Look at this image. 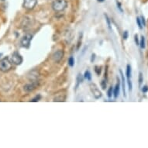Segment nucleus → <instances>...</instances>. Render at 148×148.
Instances as JSON below:
<instances>
[{
	"label": "nucleus",
	"mask_w": 148,
	"mask_h": 148,
	"mask_svg": "<svg viewBox=\"0 0 148 148\" xmlns=\"http://www.w3.org/2000/svg\"><path fill=\"white\" fill-rule=\"evenodd\" d=\"M68 6V2L66 0H56L52 3V9L55 12H62Z\"/></svg>",
	"instance_id": "f257e3e1"
},
{
	"label": "nucleus",
	"mask_w": 148,
	"mask_h": 148,
	"mask_svg": "<svg viewBox=\"0 0 148 148\" xmlns=\"http://www.w3.org/2000/svg\"><path fill=\"white\" fill-rule=\"evenodd\" d=\"M11 68H12V62L10 61V59L7 57L0 60V71L3 72H6Z\"/></svg>",
	"instance_id": "f03ea898"
},
{
	"label": "nucleus",
	"mask_w": 148,
	"mask_h": 148,
	"mask_svg": "<svg viewBox=\"0 0 148 148\" xmlns=\"http://www.w3.org/2000/svg\"><path fill=\"white\" fill-rule=\"evenodd\" d=\"M32 37H33V36H32L31 34H25L24 36H23L21 40H20L21 47H24V48H29V46H30V41H31Z\"/></svg>",
	"instance_id": "7ed1b4c3"
},
{
	"label": "nucleus",
	"mask_w": 148,
	"mask_h": 148,
	"mask_svg": "<svg viewBox=\"0 0 148 148\" xmlns=\"http://www.w3.org/2000/svg\"><path fill=\"white\" fill-rule=\"evenodd\" d=\"M89 87L90 90H91V92H92V93L93 94V95H94L95 99H99V98L102 97V92H101V91L98 88L97 85H95V84H94V83H91L89 85Z\"/></svg>",
	"instance_id": "20e7f679"
},
{
	"label": "nucleus",
	"mask_w": 148,
	"mask_h": 148,
	"mask_svg": "<svg viewBox=\"0 0 148 148\" xmlns=\"http://www.w3.org/2000/svg\"><path fill=\"white\" fill-rule=\"evenodd\" d=\"M11 62L16 65H20L23 62V58L18 52H14L11 56Z\"/></svg>",
	"instance_id": "39448f33"
},
{
	"label": "nucleus",
	"mask_w": 148,
	"mask_h": 148,
	"mask_svg": "<svg viewBox=\"0 0 148 148\" xmlns=\"http://www.w3.org/2000/svg\"><path fill=\"white\" fill-rule=\"evenodd\" d=\"M37 4V0H23V6L27 10H33Z\"/></svg>",
	"instance_id": "423d86ee"
},
{
	"label": "nucleus",
	"mask_w": 148,
	"mask_h": 148,
	"mask_svg": "<svg viewBox=\"0 0 148 148\" xmlns=\"http://www.w3.org/2000/svg\"><path fill=\"white\" fill-rule=\"evenodd\" d=\"M36 86H38V82L37 80L32 81L31 83L27 84L24 86V91L27 92H31L34 89H36Z\"/></svg>",
	"instance_id": "0eeeda50"
},
{
	"label": "nucleus",
	"mask_w": 148,
	"mask_h": 148,
	"mask_svg": "<svg viewBox=\"0 0 148 148\" xmlns=\"http://www.w3.org/2000/svg\"><path fill=\"white\" fill-rule=\"evenodd\" d=\"M126 78H127V83H128L129 90H132V82H131V66L130 64H127L126 66Z\"/></svg>",
	"instance_id": "6e6552de"
},
{
	"label": "nucleus",
	"mask_w": 148,
	"mask_h": 148,
	"mask_svg": "<svg viewBox=\"0 0 148 148\" xmlns=\"http://www.w3.org/2000/svg\"><path fill=\"white\" fill-rule=\"evenodd\" d=\"M64 57V51L61 50H58V51H55L52 55V59L55 62H59L61 59L63 58Z\"/></svg>",
	"instance_id": "1a4fd4ad"
},
{
	"label": "nucleus",
	"mask_w": 148,
	"mask_h": 148,
	"mask_svg": "<svg viewBox=\"0 0 148 148\" xmlns=\"http://www.w3.org/2000/svg\"><path fill=\"white\" fill-rule=\"evenodd\" d=\"M119 92H120V82L118 79V83L116 85L114 89H113V95H114L115 99H116L119 96Z\"/></svg>",
	"instance_id": "9d476101"
},
{
	"label": "nucleus",
	"mask_w": 148,
	"mask_h": 148,
	"mask_svg": "<svg viewBox=\"0 0 148 148\" xmlns=\"http://www.w3.org/2000/svg\"><path fill=\"white\" fill-rule=\"evenodd\" d=\"M83 81V77L82 76L81 74H78V75H77V78H76V84H75V90H77L79 87V85Z\"/></svg>",
	"instance_id": "9b49d317"
},
{
	"label": "nucleus",
	"mask_w": 148,
	"mask_h": 148,
	"mask_svg": "<svg viewBox=\"0 0 148 148\" xmlns=\"http://www.w3.org/2000/svg\"><path fill=\"white\" fill-rule=\"evenodd\" d=\"M120 75H121V78H122V85H123V95L126 97V85H125V78H124L123 73L122 71V70H119Z\"/></svg>",
	"instance_id": "f8f14e48"
},
{
	"label": "nucleus",
	"mask_w": 148,
	"mask_h": 148,
	"mask_svg": "<svg viewBox=\"0 0 148 148\" xmlns=\"http://www.w3.org/2000/svg\"><path fill=\"white\" fill-rule=\"evenodd\" d=\"M140 46L142 49L145 48V38H144V36L142 35L140 37Z\"/></svg>",
	"instance_id": "ddd939ff"
},
{
	"label": "nucleus",
	"mask_w": 148,
	"mask_h": 148,
	"mask_svg": "<svg viewBox=\"0 0 148 148\" xmlns=\"http://www.w3.org/2000/svg\"><path fill=\"white\" fill-rule=\"evenodd\" d=\"M68 65L70 66V67H73V66L75 65V59L73 57H70L69 58H68Z\"/></svg>",
	"instance_id": "4468645a"
},
{
	"label": "nucleus",
	"mask_w": 148,
	"mask_h": 148,
	"mask_svg": "<svg viewBox=\"0 0 148 148\" xmlns=\"http://www.w3.org/2000/svg\"><path fill=\"white\" fill-rule=\"evenodd\" d=\"M85 78L88 81L92 80V75H91L89 71H86L85 72Z\"/></svg>",
	"instance_id": "2eb2a0df"
},
{
	"label": "nucleus",
	"mask_w": 148,
	"mask_h": 148,
	"mask_svg": "<svg viewBox=\"0 0 148 148\" xmlns=\"http://www.w3.org/2000/svg\"><path fill=\"white\" fill-rule=\"evenodd\" d=\"M112 94H113V88L111 86V87L109 88V90H108V92H107V96L109 98H111L112 97Z\"/></svg>",
	"instance_id": "dca6fc26"
},
{
	"label": "nucleus",
	"mask_w": 148,
	"mask_h": 148,
	"mask_svg": "<svg viewBox=\"0 0 148 148\" xmlns=\"http://www.w3.org/2000/svg\"><path fill=\"white\" fill-rule=\"evenodd\" d=\"M105 18H106V21L107 23L108 27L109 28V29H111V23H110V20H109V16H107V14H105Z\"/></svg>",
	"instance_id": "f3484780"
},
{
	"label": "nucleus",
	"mask_w": 148,
	"mask_h": 148,
	"mask_svg": "<svg viewBox=\"0 0 148 148\" xmlns=\"http://www.w3.org/2000/svg\"><path fill=\"white\" fill-rule=\"evenodd\" d=\"M40 99H41V95H37L35 98H34L33 99L30 100V102H38V101H40Z\"/></svg>",
	"instance_id": "a211bd4d"
},
{
	"label": "nucleus",
	"mask_w": 148,
	"mask_h": 148,
	"mask_svg": "<svg viewBox=\"0 0 148 148\" xmlns=\"http://www.w3.org/2000/svg\"><path fill=\"white\" fill-rule=\"evenodd\" d=\"M101 71H102V69H101V67H99V66H95V73L97 74L98 75H99L100 74H101Z\"/></svg>",
	"instance_id": "6ab92c4d"
},
{
	"label": "nucleus",
	"mask_w": 148,
	"mask_h": 148,
	"mask_svg": "<svg viewBox=\"0 0 148 148\" xmlns=\"http://www.w3.org/2000/svg\"><path fill=\"white\" fill-rule=\"evenodd\" d=\"M136 23H137V25L140 29H142V23H141V20L140 17H137L136 18Z\"/></svg>",
	"instance_id": "aec40b11"
},
{
	"label": "nucleus",
	"mask_w": 148,
	"mask_h": 148,
	"mask_svg": "<svg viewBox=\"0 0 148 148\" xmlns=\"http://www.w3.org/2000/svg\"><path fill=\"white\" fill-rule=\"evenodd\" d=\"M142 82H143V75H142V73L140 72L139 73V85L140 86L142 84Z\"/></svg>",
	"instance_id": "412c9836"
},
{
	"label": "nucleus",
	"mask_w": 148,
	"mask_h": 148,
	"mask_svg": "<svg viewBox=\"0 0 148 148\" xmlns=\"http://www.w3.org/2000/svg\"><path fill=\"white\" fill-rule=\"evenodd\" d=\"M101 86H102V89H106V86H107V85H106V81H102V82H101Z\"/></svg>",
	"instance_id": "4be33fe9"
},
{
	"label": "nucleus",
	"mask_w": 148,
	"mask_h": 148,
	"mask_svg": "<svg viewBox=\"0 0 148 148\" xmlns=\"http://www.w3.org/2000/svg\"><path fill=\"white\" fill-rule=\"evenodd\" d=\"M82 34H81L80 37H79V40H78V46H77V51H78V50H79V48H80L81 43H82Z\"/></svg>",
	"instance_id": "5701e85b"
},
{
	"label": "nucleus",
	"mask_w": 148,
	"mask_h": 148,
	"mask_svg": "<svg viewBox=\"0 0 148 148\" xmlns=\"http://www.w3.org/2000/svg\"><path fill=\"white\" fill-rule=\"evenodd\" d=\"M140 20H141V23H142V25H143V27H145V26H146V20H145V19H144V17H143V16L140 17Z\"/></svg>",
	"instance_id": "b1692460"
},
{
	"label": "nucleus",
	"mask_w": 148,
	"mask_h": 148,
	"mask_svg": "<svg viewBox=\"0 0 148 148\" xmlns=\"http://www.w3.org/2000/svg\"><path fill=\"white\" fill-rule=\"evenodd\" d=\"M142 92H143V93L147 92H148V86H147V85H144V86L142 88Z\"/></svg>",
	"instance_id": "393cba45"
},
{
	"label": "nucleus",
	"mask_w": 148,
	"mask_h": 148,
	"mask_svg": "<svg viewBox=\"0 0 148 148\" xmlns=\"http://www.w3.org/2000/svg\"><path fill=\"white\" fill-rule=\"evenodd\" d=\"M128 36H129V34H128V31H125L123 33V39L124 40H126L128 38Z\"/></svg>",
	"instance_id": "a878e982"
},
{
	"label": "nucleus",
	"mask_w": 148,
	"mask_h": 148,
	"mask_svg": "<svg viewBox=\"0 0 148 148\" xmlns=\"http://www.w3.org/2000/svg\"><path fill=\"white\" fill-rule=\"evenodd\" d=\"M135 42H136V45H140V41H139L138 36H137V34H136V35H135Z\"/></svg>",
	"instance_id": "bb28decb"
},
{
	"label": "nucleus",
	"mask_w": 148,
	"mask_h": 148,
	"mask_svg": "<svg viewBox=\"0 0 148 148\" xmlns=\"http://www.w3.org/2000/svg\"><path fill=\"white\" fill-rule=\"evenodd\" d=\"M95 53H92V58H91V62H93V61H95Z\"/></svg>",
	"instance_id": "cd10ccee"
},
{
	"label": "nucleus",
	"mask_w": 148,
	"mask_h": 148,
	"mask_svg": "<svg viewBox=\"0 0 148 148\" xmlns=\"http://www.w3.org/2000/svg\"><path fill=\"white\" fill-rule=\"evenodd\" d=\"M99 2H100V3H102V2H104L105 0H98Z\"/></svg>",
	"instance_id": "c85d7f7f"
},
{
	"label": "nucleus",
	"mask_w": 148,
	"mask_h": 148,
	"mask_svg": "<svg viewBox=\"0 0 148 148\" xmlns=\"http://www.w3.org/2000/svg\"><path fill=\"white\" fill-rule=\"evenodd\" d=\"M3 1H4V0H3Z\"/></svg>",
	"instance_id": "c756f323"
}]
</instances>
